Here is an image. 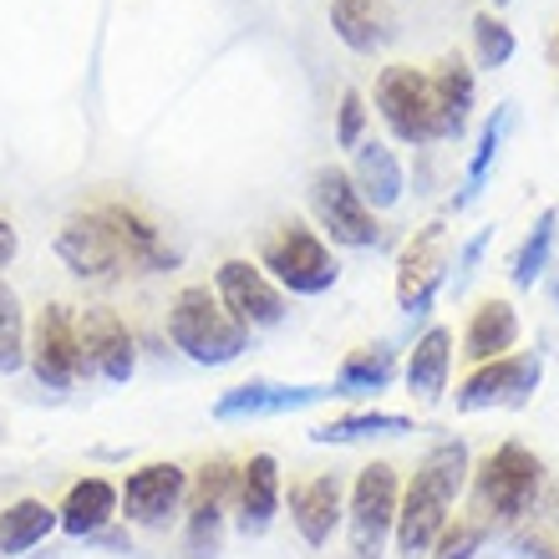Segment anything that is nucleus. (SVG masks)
I'll return each instance as SVG.
<instances>
[{
  "instance_id": "nucleus-5",
  "label": "nucleus",
  "mask_w": 559,
  "mask_h": 559,
  "mask_svg": "<svg viewBox=\"0 0 559 559\" xmlns=\"http://www.w3.org/2000/svg\"><path fill=\"white\" fill-rule=\"evenodd\" d=\"M539 484H545V463L519 442H503L478 468V499L493 519H524L539 499Z\"/></svg>"
},
{
  "instance_id": "nucleus-2",
  "label": "nucleus",
  "mask_w": 559,
  "mask_h": 559,
  "mask_svg": "<svg viewBox=\"0 0 559 559\" xmlns=\"http://www.w3.org/2000/svg\"><path fill=\"white\" fill-rule=\"evenodd\" d=\"M168 336L199 367H224V361H235L250 346V331L224 310V300L209 285H189V290L174 295V306H168Z\"/></svg>"
},
{
  "instance_id": "nucleus-33",
  "label": "nucleus",
  "mask_w": 559,
  "mask_h": 559,
  "mask_svg": "<svg viewBox=\"0 0 559 559\" xmlns=\"http://www.w3.org/2000/svg\"><path fill=\"white\" fill-rule=\"evenodd\" d=\"M361 138H367V103H361V92H341L336 143H341V147H356Z\"/></svg>"
},
{
  "instance_id": "nucleus-25",
  "label": "nucleus",
  "mask_w": 559,
  "mask_h": 559,
  "mask_svg": "<svg viewBox=\"0 0 559 559\" xmlns=\"http://www.w3.org/2000/svg\"><path fill=\"white\" fill-rule=\"evenodd\" d=\"M112 514H118V488L107 478H82V484H72L67 503L57 509V524L67 534H97Z\"/></svg>"
},
{
  "instance_id": "nucleus-15",
  "label": "nucleus",
  "mask_w": 559,
  "mask_h": 559,
  "mask_svg": "<svg viewBox=\"0 0 559 559\" xmlns=\"http://www.w3.org/2000/svg\"><path fill=\"white\" fill-rule=\"evenodd\" d=\"M352 189L361 193L367 209H397L402 189H407L397 153L386 143H377V138H361V143L352 147Z\"/></svg>"
},
{
  "instance_id": "nucleus-10",
  "label": "nucleus",
  "mask_w": 559,
  "mask_h": 559,
  "mask_svg": "<svg viewBox=\"0 0 559 559\" xmlns=\"http://www.w3.org/2000/svg\"><path fill=\"white\" fill-rule=\"evenodd\" d=\"M214 295H219L224 310H229L245 331L285 321V295H280V285L260 265H250V260H224L219 280H214Z\"/></svg>"
},
{
  "instance_id": "nucleus-26",
  "label": "nucleus",
  "mask_w": 559,
  "mask_h": 559,
  "mask_svg": "<svg viewBox=\"0 0 559 559\" xmlns=\"http://www.w3.org/2000/svg\"><path fill=\"white\" fill-rule=\"evenodd\" d=\"M57 530V509L41 499H21L11 503L5 514H0V555H26V549H36L46 539V534Z\"/></svg>"
},
{
  "instance_id": "nucleus-12",
  "label": "nucleus",
  "mask_w": 559,
  "mask_h": 559,
  "mask_svg": "<svg viewBox=\"0 0 559 559\" xmlns=\"http://www.w3.org/2000/svg\"><path fill=\"white\" fill-rule=\"evenodd\" d=\"M57 254L82 280H118L128 270V254H122V245L97 214H82V219L67 224L57 235Z\"/></svg>"
},
{
  "instance_id": "nucleus-34",
  "label": "nucleus",
  "mask_w": 559,
  "mask_h": 559,
  "mask_svg": "<svg viewBox=\"0 0 559 559\" xmlns=\"http://www.w3.org/2000/svg\"><path fill=\"white\" fill-rule=\"evenodd\" d=\"M442 545H438V559H468L473 549L484 545V534L478 530H453V534H438Z\"/></svg>"
},
{
  "instance_id": "nucleus-23",
  "label": "nucleus",
  "mask_w": 559,
  "mask_h": 559,
  "mask_svg": "<svg viewBox=\"0 0 559 559\" xmlns=\"http://www.w3.org/2000/svg\"><path fill=\"white\" fill-rule=\"evenodd\" d=\"M514 341H519V310L509 306V300H484V306L473 310L463 352H468V361L484 367V361H499Z\"/></svg>"
},
{
  "instance_id": "nucleus-21",
  "label": "nucleus",
  "mask_w": 559,
  "mask_h": 559,
  "mask_svg": "<svg viewBox=\"0 0 559 559\" xmlns=\"http://www.w3.org/2000/svg\"><path fill=\"white\" fill-rule=\"evenodd\" d=\"M448 367H453V331L432 325V331H423L413 356H407V392L417 402H438L442 386H448Z\"/></svg>"
},
{
  "instance_id": "nucleus-37",
  "label": "nucleus",
  "mask_w": 559,
  "mask_h": 559,
  "mask_svg": "<svg viewBox=\"0 0 559 559\" xmlns=\"http://www.w3.org/2000/svg\"><path fill=\"white\" fill-rule=\"evenodd\" d=\"M555 300H559V285H555Z\"/></svg>"
},
{
  "instance_id": "nucleus-31",
  "label": "nucleus",
  "mask_w": 559,
  "mask_h": 559,
  "mask_svg": "<svg viewBox=\"0 0 559 559\" xmlns=\"http://www.w3.org/2000/svg\"><path fill=\"white\" fill-rule=\"evenodd\" d=\"M21 361H26V316L15 290L0 280V371H15Z\"/></svg>"
},
{
  "instance_id": "nucleus-29",
  "label": "nucleus",
  "mask_w": 559,
  "mask_h": 559,
  "mask_svg": "<svg viewBox=\"0 0 559 559\" xmlns=\"http://www.w3.org/2000/svg\"><path fill=\"white\" fill-rule=\"evenodd\" d=\"M555 224H559V214H555V209H545V214L534 219L530 239L519 245V254H514V285H519V290H530L534 280L545 275L549 250H555Z\"/></svg>"
},
{
  "instance_id": "nucleus-16",
  "label": "nucleus",
  "mask_w": 559,
  "mask_h": 559,
  "mask_svg": "<svg viewBox=\"0 0 559 559\" xmlns=\"http://www.w3.org/2000/svg\"><path fill=\"white\" fill-rule=\"evenodd\" d=\"M331 386H275V382H250L235 386L214 402V417L219 423H235V417H275V413H295V407H310V402H325Z\"/></svg>"
},
{
  "instance_id": "nucleus-11",
  "label": "nucleus",
  "mask_w": 559,
  "mask_h": 559,
  "mask_svg": "<svg viewBox=\"0 0 559 559\" xmlns=\"http://www.w3.org/2000/svg\"><path fill=\"white\" fill-rule=\"evenodd\" d=\"M442 280H448V229L427 224L423 235L402 250V270H397V306L407 316H427V306L438 300Z\"/></svg>"
},
{
  "instance_id": "nucleus-20",
  "label": "nucleus",
  "mask_w": 559,
  "mask_h": 559,
  "mask_svg": "<svg viewBox=\"0 0 559 559\" xmlns=\"http://www.w3.org/2000/svg\"><path fill=\"white\" fill-rule=\"evenodd\" d=\"M331 31L352 46L356 57H371L392 41V11H382L377 0H331Z\"/></svg>"
},
{
  "instance_id": "nucleus-3",
  "label": "nucleus",
  "mask_w": 559,
  "mask_h": 559,
  "mask_svg": "<svg viewBox=\"0 0 559 559\" xmlns=\"http://www.w3.org/2000/svg\"><path fill=\"white\" fill-rule=\"evenodd\" d=\"M260 270H265L275 285H285L290 295H325L341 275V265L331 260V250H325V239L316 235V229H306L300 219L280 224L275 235L265 239Z\"/></svg>"
},
{
  "instance_id": "nucleus-32",
  "label": "nucleus",
  "mask_w": 559,
  "mask_h": 559,
  "mask_svg": "<svg viewBox=\"0 0 559 559\" xmlns=\"http://www.w3.org/2000/svg\"><path fill=\"white\" fill-rule=\"evenodd\" d=\"M473 51H478V67H509L514 61V51H519V41H514V31L503 26L493 11H484L478 21H473Z\"/></svg>"
},
{
  "instance_id": "nucleus-18",
  "label": "nucleus",
  "mask_w": 559,
  "mask_h": 559,
  "mask_svg": "<svg viewBox=\"0 0 559 559\" xmlns=\"http://www.w3.org/2000/svg\"><path fill=\"white\" fill-rule=\"evenodd\" d=\"M280 509V463L270 453H254L239 473V530L265 534Z\"/></svg>"
},
{
  "instance_id": "nucleus-4",
  "label": "nucleus",
  "mask_w": 559,
  "mask_h": 559,
  "mask_svg": "<svg viewBox=\"0 0 559 559\" xmlns=\"http://www.w3.org/2000/svg\"><path fill=\"white\" fill-rule=\"evenodd\" d=\"M377 112L392 128L397 143H438V103H432V76L417 67H386L377 76Z\"/></svg>"
},
{
  "instance_id": "nucleus-30",
  "label": "nucleus",
  "mask_w": 559,
  "mask_h": 559,
  "mask_svg": "<svg viewBox=\"0 0 559 559\" xmlns=\"http://www.w3.org/2000/svg\"><path fill=\"white\" fill-rule=\"evenodd\" d=\"M382 432H413V417H397V413H356V417H341V423L316 427L310 438H316V442H356V438H382Z\"/></svg>"
},
{
  "instance_id": "nucleus-7",
  "label": "nucleus",
  "mask_w": 559,
  "mask_h": 559,
  "mask_svg": "<svg viewBox=\"0 0 559 559\" xmlns=\"http://www.w3.org/2000/svg\"><path fill=\"white\" fill-rule=\"evenodd\" d=\"M26 361L36 371V382L61 392L87 377V356H82V336H76V321L67 306H46L31 325V341H26Z\"/></svg>"
},
{
  "instance_id": "nucleus-13",
  "label": "nucleus",
  "mask_w": 559,
  "mask_h": 559,
  "mask_svg": "<svg viewBox=\"0 0 559 559\" xmlns=\"http://www.w3.org/2000/svg\"><path fill=\"white\" fill-rule=\"evenodd\" d=\"M76 336H82L87 371H97V377H107V382H128V377H133V367H138L133 336H128V325H122L118 310H107V306L82 310Z\"/></svg>"
},
{
  "instance_id": "nucleus-36",
  "label": "nucleus",
  "mask_w": 559,
  "mask_h": 559,
  "mask_svg": "<svg viewBox=\"0 0 559 559\" xmlns=\"http://www.w3.org/2000/svg\"><path fill=\"white\" fill-rule=\"evenodd\" d=\"M493 5H509V0H493Z\"/></svg>"
},
{
  "instance_id": "nucleus-35",
  "label": "nucleus",
  "mask_w": 559,
  "mask_h": 559,
  "mask_svg": "<svg viewBox=\"0 0 559 559\" xmlns=\"http://www.w3.org/2000/svg\"><path fill=\"white\" fill-rule=\"evenodd\" d=\"M15 250H21V239H15L11 219H0V265H11V260H15Z\"/></svg>"
},
{
  "instance_id": "nucleus-14",
  "label": "nucleus",
  "mask_w": 559,
  "mask_h": 559,
  "mask_svg": "<svg viewBox=\"0 0 559 559\" xmlns=\"http://www.w3.org/2000/svg\"><path fill=\"white\" fill-rule=\"evenodd\" d=\"M183 468L178 463H147V468L128 473V484L118 493V509L133 524H163L183 503Z\"/></svg>"
},
{
  "instance_id": "nucleus-19",
  "label": "nucleus",
  "mask_w": 559,
  "mask_h": 559,
  "mask_svg": "<svg viewBox=\"0 0 559 559\" xmlns=\"http://www.w3.org/2000/svg\"><path fill=\"white\" fill-rule=\"evenodd\" d=\"M290 519H295V530H300L306 545H325L331 530H336V519H341V478L336 473H321V478H310V484L295 488Z\"/></svg>"
},
{
  "instance_id": "nucleus-17",
  "label": "nucleus",
  "mask_w": 559,
  "mask_h": 559,
  "mask_svg": "<svg viewBox=\"0 0 559 559\" xmlns=\"http://www.w3.org/2000/svg\"><path fill=\"white\" fill-rule=\"evenodd\" d=\"M97 219L112 229V239L122 245V254H128V265H143V270H168L178 260L168 245L158 239V229L138 214V209H128V204H103V209H92Z\"/></svg>"
},
{
  "instance_id": "nucleus-8",
  "label": "nucleus",
  "mask_w": 559,
  "mask_h": 559,
  "mask_svg": "<svg viewBox=\"0 0 559 559\" xmlns=\"http://www.w3.org/2000/svg\"><path fill=\"white\" fill-rule=\"evenodd\" d=\"M397 524V468L392 463H371L361 468L352 488V549L356 559H377L386 534Z\"/></svg>"
},
{
  "instance_id": "nucleus-6",
  "label": "nucleus",
  "mask_w": 559,
  "mask_h": 559,
  "mask_svg": "<svg viewBox=\"0 0 559 559\" xmlns=\"http://www.w3.org/2000/svg\"><path fill=\"white\" fill-rule=\"evenodd\" d=\"M310 214L321 224L325 235L346 245V250H371L377 245V219H371V209L361 204V193L352 189V174L346 168H316L310 178Z\"/></svg>"
},
{
  "instance_id": "nucleus-22",
  "label": "nucleus",
  "mask_w": 559,
  "mask_h": 559,
  "mask_svg": "<svg viewBox=\"0 0 559 559\" xmlns=\"http://www.w3.org/2000/svg\"><path fill=\"white\" fill-rule=\"evenodd\" d=\"M432 103H438L442 138H463V128L473 118V67L463 57L438 61V72H432Z\"/></svg>"
},
{
  "instance_id": "nucleus-28",
  "label": "nucleus",
  "mask_w": 559,
  "mask_h": 559,
  "mask_svg": "<svg viewBox=\"0 0 559 559\" xmlns=\"http://www.w3.org/2000/svg\"><path fill=\"white\" fill-rule=\"evenodd\" d=\"M509 122H514V107L503 103L493 118L484 122V133H478V147H473V163H468V189L453 199V209H463L473 199V193L484 189V178H488V168H493V158H499V147H503V133H509Z\"/></svg>"
},
{
  "instance_id": "nucleus-24",
  "label": "nucleus",
  "mask_w": 559,
  "mask_h": 559,
  "mask_svg": "<svg viewBox=\"0 0 559 559\" xmlns=\"http://www.w3.org/2000/svg\"><path fill=\"white\" fill-rule=\"evenodd\" d=\"M229 463H209L193 493V514H189V545L193 555H209L219 545V519H224V499H229Z\"/></svg>"
},
{
  "instance_id": "nucleus-9",
  "label": "nucleus",
  "mask_w": 559,
  "mask_h": 559,
  "mask_svg": "<svg viewBox=\"0 0 559 559\" xmlns=\"http://www.w3.org/2000/svg\"><path fill=\"white\" fill-rule=\"evenodd\" d=\"M545 377L539 356H499L473 371L463 392H457V413H484V407H524L534 397V386Z\"/></svg>"
},
{
  "instance_id": "nucleus-1",
  "label": "nucleus",
  "mask_w": 559,
  "mask_h": 559,
  "mask_svg": "<svg viewBox=\"0 0 559 559\" xmlns=\"http://www.w3.org/2000/svg\"><path fill=\"white\" fill-rule=\"evenodd\" d=\"M468 478V448L463 442H438L432 453L423 457V468L413 473V488H407V499L397 503V549L407 559L427 555V549L438 545L442 524H448V503L457 499V488Z\"/></svg>"
},
{
  "instance_id": "nucleus-27",
  "label": "nucleus",
  "mask_w": 559,
  "mask_h": 559,
  "mask_svg": "<svg viewBox=\"0 0 559 559\" xmlns=\"http://www.w3.org/2000/svg\"><path fill=\"white\" fill-rule=\"evenodd\" d=\"M397 377V356L386 346H367V352H352L336 371V386L331 397H356V392H382L386 382Z\"/></svg>"
}]
</instances>
